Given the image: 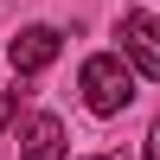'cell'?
<instances>
[{
    "instance_id": "obj_2",
    "label": "cell",
    "mask_w": 160,
    "mask_h": 160,
    "mask_svg": "<svg viewBox=\"0 0 160 160\" xmlns=\"http://www.w3.org/2000/svg\"><path fill=\"white\" fill-rule=\"evenodd\" d=\"M58 45H64V38L51 32V26H26V32H13V45H7V64H13L19 77H38L51 58H58Z\"/></svg>"
},
{
    "instance_id": "obj_5",
    "label": "cell",
    "mask_w": 160,
    "mask_h": 160,
    "mask_svg": "<svg viewBox=\"0 0 160 160\" xmlns=\"http://www.w3.org/2000/svg\"><path fill=\"white\" fill-rule=\"evenodd\" d=\"M148 160H160V122L148 128Z\"/></svg>"
},
{
    "instance_id": "obj_4",
    "label": "cell",
    "mask_w": 160,
    "mask_h": 160,
    "mask_svg": "<svg viewBox=\"0 0 160 160\" xmlns=\"http://www.w3.org/2000/svg\"><path fill=\"white\" fill-rule=\"evenodd\" d=\"M19 160H64V122L58 115H32L19 128Z\"/></svg>"
},
{
    "instance_id": "obj_1",
    "label": "cell",
    "mask_w": 160,
    "mask_h": 160,
    "mask_svg": "<svg viewBox=\"0 0 160 160\" xmlns=\"http://www.w3.org/2000/svg\"><path fill=\"white\" fill-rule=\"evenodd\" d=\"M83 102L96 115H122L128 102H135V77H128V64L115 58V51H96V58L83 64Z\"/></svg>"
},
{
    "instance_id": "obj_3",
    "label": "cell",
    "mask_w": 160,
    "mask_h": 160,
    "mask_svg": "<svg viewBox=\"0 0 160 160\" xmlns=\"http://www.w3.org/2000/svg\"><path fill=\"white\" fill-rule=\"evenodd\" d=\"M122 51L141 77H160V26L148 13H122Z\"/></svg>"
},
{
    "instance_id": "obj_6",
    "label": "cell",
    "mask_w": 160,
    "mask_h": 160,
    "mask_svg": "<svg viewBox=\"0 0 160 160\" xmlns=\"http://www.w3.org/2000/svg\"><path fill=\"white\" fill-rule=\"evenodd\" d=\"M96 160H122V154H96Z\"/></svg>"
}]
</instances>
